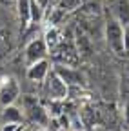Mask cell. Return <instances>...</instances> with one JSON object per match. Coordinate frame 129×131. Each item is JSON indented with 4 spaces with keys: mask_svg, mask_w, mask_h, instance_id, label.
Segmentation results:
<instances>
[{
    "mask_svg": "<svg viewBox=\"0 0 129 131\" xmlns=\"http://www.w3.org/2000/svg\"><path fill=\"white\" fill-rule=\"evenodd\" d=\"M105 42L109 46V49L115 55L122 57L125 55V46H124V27L120 26V22L115 18V16H111V18L105 20Z\"/></svg>",
    "mask_w": 129,
    "mask_h": 131,
    "instance_id": "obj_1",
    "label": "cell"
},
{
    "mask_svg": "<svg viewBox=\"0 0 129 131\" xmlns=\"http://www.w3.org/2000/svg\"><path fill=\"white\" fill-rule=\"evenodd\" d=\"M44 93L47 96V100H66L69 96V86L60 78V75L53 69L47 73L44 80Z\"/></svg>",
    "mask_w": 129,
    "mask_h": 131,
    "instance_id": "obj_2",
    "label": "cell"
},
{
    "mask_svg": "<svg viewBox=\"0 0 129 131\" xmlns=\"http://www.w3.org/2000/svg\"><path fill=\"white\" fill-rule=\"evenodd\" d=\"M22 106H24V115L29 118L31 124H38V126H47L49 124V113L47 109L38 102L37 96H31V95H26L22 96Z\"/></svg>",
    "mask_w": 129,
    "mask_h": 131,
    "instance_id": "obj_3",
    "label": "cell"
},
{
    "mask_svg": "<svg viewBox=\"0 0 129 131\" xmlns=\"http://www.w3.org/2000/svg\"><path fill=\"white\" fill-rule=\"evenodd\" d=\"M20 98V86L15 77L4 75L0 77V106H9L15 104Z\"/></svg>",
    "mask_w": 129,
    "mask_h": 131,
    "instance_id": "obj_4",
    "label": "cell"
},
{
    "mask_svg": "<svg viewBox=\"0 0 129 131\" xmlns=\"http://www.w3.org/2000/svg\"><path fill=\"white\" fill-rule=\"evenodd\" d=\"M53 57L56 60V64H64V66H75L80 58L75 42H66V38H62V42L53 49Z\"/></svg>",
    "mask_w": 129,
    "mask_h": 131,
    "instance_id": "obj_5",
    "label": "cell"
},
{
    "mask_svg": "<svg viewBox=\"0 0 129 131\" xmlns=\"http://www.w3.org/2000/svg\"><path fill=\"white\" fill-rule=\"evenodd\" d=\"M47 46H45V40L44 37H35L33 40H29L26 49H24V57H26V64H33L37 60H42L47 57Z\"/></svg>",
    "mask_w": 129,
    "mask_h": 131,
    "instance_id": "obj_6",
    "label": "cell"
},
{
    "mask_svg": "<svg viewBox=\"0 0 129 131\" xmlns=\"http://www.w3.org/2000/svg\"><path fill=\"white\" fill-rule=\"evenodd\" d=\"M55 71L60 75V78L66 82L69 88H78V86H84V77L78 69H75V66H64V64H56L55 66Z\"/></svg>",
    "mask_w": 129,
    "mask_h": 131,
    "instance_id": "obj_7",
    "label": "cell"
},
{
    "mask_svg": "<svg viewBox=\"0 0 129 131\" xmlns=\"http://www.w3.org/2000/svg\"><path fill=\"white\" fill-rule=\"evenodd\" d=\"M49 71H51V64H49V60H47V58H42V60H37V62H33V64L27 66L26 77H27V80H31V82L42 84Z\"/></svg>",
    "mask_w": 129,
    "mask_h": 131,
    "instance_id": "obj_8",
    "label": "cell"
},
{
    "mask_svg": "<svg viewBox=\"0 0 129 131\" xmlns=\"http://www.w3.org/2000/svg\"><path fill=\"white\" fill-rule=\"evenodd\" d=\"M113 16L120 22L124 29H129V0H115L113 2Z\"/></svg>",
    "mask_w": 129,
    "mask_h": 131,
    "instance_id": "obj_9",
    "label": "cell"
},
{
    "mask_svg": "<svg viewBox=\"0 0 129 131\" xmlns=\"http://www.w3.org/2000/svg\"><path fill=\"white\" fill-rule=\"evenodd\" d=\"M44 40H45V46H47V49L49 51H53V49L62 42V38H64V35H62V31L55 26V24H51L49 27H45V31H44Z\"/></svg>",
    "mask_w": 129,
    "mask_h": 131,
    "instance_id": "obj_10",
    "label": "cell"
},
{
    "mask_svg": "<svg viewBox=\"0 0 129 131\" xmlns=\"http://www.w3.org/2000/svg\"><path fill=\"white\" fill-rule=\"evenodd\" d=\"M22 120H24V111L20 107H17L15 104H9V106L2 107V122L4 124H7V122L22 124Z\"/></svg>",
    "mask_w": 129,
    "mask_h": 131,
    "instance_id": "obj_11",
    "label": "cell"
},
{
    "mask_svg": "<svg viewBox=\"0 0 129 131\" xmlns=\"http://www.w3.org/2000/svg\"><path fill=\"white\" fill-rule=\"evenodd\" d=\"M29 6H31V0H17V13H18V18H20L22 27L29 26V22H31Z\"/></svg>",
    "mask_w": 129,
    "mask_h": 131,
    "instance_id": "obj_12",
    "label": "cell"
},
{
    "mask_svg": "<svg viewBox=\"0 0 129 131\" xmlns=\"http://www.w3.org/2000/svg\"><path fill=\"white\" fill-rule=\"evenodd\" d=\"M75 46H76L78 55H89V51H91V42H89V38L84 35L82 31H76V35H75Z\"/></svg>",
    "mask_w": 129,
    "mask_h": 131,
    "instance_id": "obj_13",
    "label": "cell"
},
{
    "mask_svg": "<svg viewBox=\"0 0 129 131\" xmlns=\"http://www.w3.org/2000/svg\"><path fill=\"white\" fill-rule=\"evenodd\" d=\"M11 51V33L7 29H0V58L7 57Z\"/></svg>",
    "mask_w": 129,
    "mask_h": 131,
    "instance_id": "obj_14",
    "label": "cell"
},
{
    "mask_svg": "<svg viewBox=\"0 0 129 131\" xmlns=\"http://www.w3.org/2000/svg\"><path fill=\"white\" fill-rule=\"evenodd\" d=\"M80 4H82V0H56V6L55 7H58L64 13H69V11L78 9Z\"/></svg>",
    "mask_w": 129,
    "mask_h": 131,
    "instance_id": "obj_15",
    "label": "cell"
},
{
    "mask_svg": "<svg viewBox=\"0 0 129 131\" xmlns=\"http://www.w3.org/2000/svg\"><path fill=\"white\" fill-rule=\"evenodd\" d=\"M29 15H31V22H40V20H42V16H44V7L37 2V0H31Z\"/></svg>",
    "mask_w": 129,
    "mask_h": 131,
    "instance_id": "obj_16",
    "label": "cell"
},
{
    "mask_svg": "<svg viewBox=\"0 0 129 131\" xmlns=\"http://www.w3.org/2000/svg\"><path fill=\"white\" fill-rule=\"evenodd\" d=\"M122 93L125 95V98H129V68L122 75Z\"/></svg>",
    "mask_w": 129,
    "mask_h": 131,
    "instance_id": "obj_17",
    "label": "cell"
},
{
    "mask_svg": "<svg viewBox=\"0 0 129 131\" xmlns=\"http://www.w3.org/2000/svg\"><path fill=\"white\" fill-rule=\"evenodd\" d=\"M124 120L129 126V98H125V104H124Z\"/></svg>",
    "mask_w": 129,
    "mask_h": 131,
    "instance_id": "obj_18",
    "label": "cell"
},
{
    "mask_svg": "<svg viewBox=\"0 0 129 131\" xmlns=\"http://www.w3.org/2000/svg\"><path fill=\"white\" fill-rule=\"evenodd\" d=\"M37 131H49L47 127H40V129H37Z\"/></svg>",
    "mask_w": 129,
    "mask_h": 131,
    "instance_id": "obj_19",
    "label": "cell"
},
{
    "mask_svg": "<svg viewBox=\"0 0 129 131\" xmlns=\"http://www.w3.org/2000/svg\"><path fill=\"white\" fill-rule=\"evenodd\" d=\"M0 131H2V129H0Z\"/></svg>",
    "mask_w": 129,
    "mask_h": 131,
    "instance_id": "obj_20",
    "label": "cell"
}]
</instances>
